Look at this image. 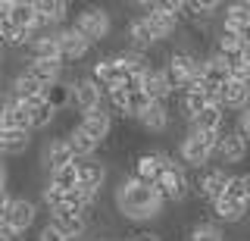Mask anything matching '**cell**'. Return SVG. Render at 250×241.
Instances as JSON below:
<instances>
[{"label": "cell", "mask_w": 250, "mask_h": 241, "mask_svg": "<svg viewBox=\"0 0 250 241\" xmlns=\"http://www.w3.org/2000/svg\"><path fill=\"white\" fill-rule=\"evenodd\" d=\"M69 163H75V153H72V147H69L66 135L47 138L41 144V151H38V166H41L44 173H57V169L69 166Z\"/></svg>", "instance_id": "6"}, {"label": "cell", "mask_w": 250, "mask_h": 241, "mask_svg": "<svg viewBox=\"0 0 250 241\" xmlns=\"http://www.w3.org/2000/svg\"><path fill=\"white\" fill-rule=\"evenodd\" d=\"M44 100L53 107V110H66V107H72V82H53L50 88H44Z\"/></svg>", "instance_id": "31"}, {"label": "cell", "mask_w": 250, "mask_h": 241, "mask_svg": "<svg viewBox=\"0 0 250 241\" xmlns=\"http://www.w3.org/2000/svg\"><path fill=\"white\" fill-rule=\"evenodd\" d=\"M244 175H247V188H250V173H244Z\"/></svg>", "instance_id": "46"}, {"label": "cell", "mask_w": 250, "mask_h": 241, "mask_svg": "<svg viewBox=\"0 0 250 241\" xmlns=\"http://www.w3.org/2000/svg\"><path fill=\"white\" fill-rule=\"evenodd\" d=\"M6 94L16 97V100H22V104H28V100H35V97L44 94V85H38L31 75H25V72L19 69V72L10 79V88H6Z\"/></svg>", "instance_id": "21"}, {"label": "cell", "mask_w": 250, "mask_h": 241, "mask_svg": "<svg viewBox=\"0 0 250 241\" xmlns=\"http://www.w3.org/2000/svg\"><path fill=\"white\" fill-rule=\"evenodd\" d=\"M0 75H3V63H0Z\"/></svg>", "instance_id": "47"}, {"label": "cell", "mask_w": 250, "mask_h": 241, "mask_svg": "<svg viewBox=\"0 0 250 241\" xmlns=\"http://www.w3.org/2000/svg\"><path fill=\"white\" fill-rule=\"evenodd\" d=\"M216 144L219 135L216 131H197V129H188V135L178 141V160L185 163L188 169H207V163L216 157Z\"/></svg>", "instance_id": "3"}, {"label": "cell", "mask_w": 250, "mask_h": 241, "mask_svg": "<svg viewBox=\"0 0 250 241\" xmlns=\"http://www.w3.org/2000/svg\"><path fill=\"white\" fill-rule=\"evenodd\" d=\"M125 41H128L131 50H141V53H147L156 44L153 35H150V28H147V22H144V16L131 19L128 25H125Z\"/></svg>", "instance_id": "24"}, {"label": "cell", "mask_w": 250, "mask_h": 241, "mask_svg": "<svg viewBox=\"0 0 250 241\" xmlns=\"http://www.w3.org/2000/svg\"><path fill=\"white\" fill-rule=\"evenodd\" d=\"M241 41H244V44H247V47H250V25L244 28V32H241Z\"/></svg>", "instance_id": "43"}, {"label": "cell", "mask_w": 250, "mask_h": 241, "mask_svg": "<svg viewBox=\"0 0 250 241\" xmlns=\"http://www.w3.org/2000/svg\"><path fill=\"white\" fill-rule=\"evenodd\" d=\"M166 157H169V153H163V151H144V153H138L135 163H131V175L141 178V182H147V185H156L163 166H166Z\"/></svg>", "instance_id": "13"}, {"label": "cell", "mask_w": 250, "mask_h": 241, "mask_svg": "<svg viewBox=\"0 0 250 241\" xmlns=\"http://www.w3.org/2000/svg\"><path fill=\"white\" fill-rule=\"evenodd\" d=\"M113 204L116 210L131 222H150V219H160L163 216V194L156 191V185H147L135 175H125L119 185H116V194H113Z\"/></svg>", "instance_id": "1"}, {"label": "cell", "mask_w": 250, "mask_h": 241, "mask_svg": "<svg viewBox=\"0 0 250 241\" xmlns=\"http://www.w3.org/2000/svg\"><path fill=\"white\" fill-rule=\"evenodd\" d=\"M6 178H10V175H6V163H0V191L6 188Z\"/></svg>", "instance_id": "42"}, {"label": "cell", "mask_w": 250, "mask_h": 241, "mask_svg": "<svg viewBox=\"0 0 250 241\" xmlns=\"http://www.w3.org/2000/svg\"><path fill=\"white\" fill-rule=\"evenodd\" d=\"M247 151H250V144L244 141V135H241L238 129H229V131L219 135L216 157L222 160V163H241V160L247 157Z\"/></svg>", "instance_id": "15"}, {"label": "cell", "mask_w": 250, "mask_h": 241, "mask_svg": "<svg viewBox=\"0 0 250 241\" xmlns=\"http://www.w3.org/2000/svg\"><path fill=\"white\" fill-rule=\"evenodd\" d=\"M213 213H216V219H219V222H231V225H238V222H244V216L250 213V204H238V200L219 197L216 204H213Z\"/></svg>", "instance_id": "26"}, {"label": "cell", "mask_w": 250, "mask_h": 241, "mask_svg": "<svg viewBox=\"0 0 250 241\" xmlns=\"http://www.w3.org/2000/svg\"><path fill=\"white\" fill-rule=\"evenodd\" d=\"M6 107H3V116H0V129H19V131H31V113H28V104L16 100L10 94H3Z\"/></svg>", "instance_id": "19"}, {"label": "cell", "mask_w": 250, "mask_h": 241, "mask_svg": "<svg viewBox=\"0 0 250 241\" xmlns=\"http://www.w3.org/2000/svg\"><path fill=\"white\" fill-rule=\"evenodd\" d=\"M104 94H106V91L100 88L91 75H82V79L72 82V107L82 116L91 113V110H100V107H104Z\"/></svg>", "instance_id": "9"}, {"label": "cell", "mask_w": 250, "mask_h": 241, "mask_svg": "<svg viewBox=\"0 0 250 241\" xmlns=\"http://www.w3.org/2000/svg\"><path fill=\"white\" fill-rule=\"evenodd\" d=\"M78 129H82L88 138H94L97 144H104L109 138V131H113V113H109L106 107L91 110V113H84L82 119H78Z\"/></svg>", "instance_id": "14"}, {"label": "cell", "mask_w": 250, "mask_h": 241, "mask_svg": "<svg viewBox=\"0 0 250 241\" xmlns=\"http://www.w3.org/2000/svg\"><path fill=\"white\" fill-rule=\"evenodd\" d=\"M35 219H38V204L28 200V197H13L10 210L3 213V222L13 225V232H19V235L28 232L31 225H35Z\"/></svg>", "instance_id": "12"}, {"label": "cell", "mask_w": 250, "mask_h": 241, "mask_svg": "<svg viewBox=\"0 0 250 241\" xmlns=\"http://www.w3.org/2000/svg\"><path fill=\"white\" fill-rule=\"evenodd\" d=\"M10 22L19 28V32H28V28L38 22L35 0H16V3H10Z\"/></svg>", "instance_id": "28"}, {"label": "cell", "mask_w": 250, "mask_h": 241, "mask_svg": "<svg viewBox=\"0 0 250 241\" xmlns=\"http://www.w3.org/2000/svg\"><path fill=\"white\" fill-rule=\"evenodd\" d=\"M28 113H31V131L50 129V122L57 119V110H53V107L44 100V94L35 97V100H28Z\"/></svg>", "instance_id": "30"}, {"label": "cell", "mask_w": 250, "mask_h": 241, "mask_svg": "<svg viewBox=\"0 0 250 241\" xmlns=\"http://www.w3.org/2000/svg\"><path fill=\"white\" fill-rule=\"evenodd\" d=\"M47 222L53 225V229H60L62 235H66L69 241H75V238H82L84 232H88V225L91 219L84 213H78V210L72 207H60V210H53L50 216H47Z\"/></svg>", "instance_id": "10"}, {"label": "cell", "mask_w": 250, "mask_h": 241, "mask_svg": "<svg viewBox=\"0 0 250 241\" xmlns=\"http://www.w3.org/2000/svg\"><path fill=\"white\" fill-rule=\"evenodd\" d=\"M31 144V131H19V129H0V153L3 157H19L25 153Z\"/></svg>", "instance_id": "25"}, {"label": "cell", "mask_w": 250, "mask_h": 241, "mask_svg": "<svg viewBox=\"0 0 250 241\" xmlns=\"http://www.w3.org/2000/svg\"><path fill=\"white\" fill-rule=\"evenodd\" d=\"M156 191L163 194L166 204H182L188 200V194L194 191V182L188 178V166L175 157H166V166H163L160 178H156Z\"/></svg>", "instance_id": "4"}, {"label": "cell", "mask_w": 250, "mask_h": 241, "mask_svg": "<svg viewBox=\"0 0 250 241\" xmlns=\"http://www.w3.org/2000/svg\"><path fill=\"white\" fill-rule=\"evenodd\" d=\"M219 107H222V110H241L244 113L250 107V85L238 82V79L225 82L222 88H219Z\"/></svg>", "instance_id": "18"}, {"label": "cell", "mask_w": 250, "mask_h": 241, "mask_svg": "<svg viewBox=\"0 0 250 241\" xmlns=\"http://www.w3.org/2000/svg\"><path fill=\"white\" fill-rule=\"evenodd\" d=\"M10 204H13V197H10V191H0V219H3V213H6V210H10Z\"/></svg>", "instance_id": "41"}, {"label": "cell", "mask_w": 250, "mask_h": 241, "mask_svg": "<svg viewBox=\"0 0 250 241\" xmlns=\"http://www.w3.org/2000/svg\"><path fill=\"white\" fill-rule=\"evenodd\" d=\"M128 241H163L160 232H153V229H144V232H135Z\"/></svg>", "instance_id": "39"}, {"label": "cell", "mask_w": 250, "mask_h": 241, "mask_svg": "<svg viewBox=\"0 0 250 241\" xmlns=\"http://www.w3.org/2000/svg\"><path fill=\"white\" fill-rule=\"evenodd\" d=\"M109 169L104 160L91 157V160H78V188H88V191H100L106 182Z\"/></svg>", "instance_id": "17"}, {"label": "cell", "mask_w": 250, "mask_h": 241, "mask_svg": "<svg viewBox=\"0 0 250 241\" xmlns=\"http://www.w3.org/2000/svg\"><path fill=\"white\" fill-rule=\"evenodd\" d=\"M234 129H238L241 135H244V141L250 144V107H247L244 113H238V126H234Z\"/></svg>", "instance_id": "38"}, {"label": "cell", "mask_w": 250, "mask_h": 241, "mask_svg": "<svg viewBox=\"0 0 250 241\" xmlns=\"http://www.w3.org/2000/svg\"><path fill=\"white\" fill-rule=\"evenodd\" d=\"M3 53H6V44L0 41V63H3Z\"/></svg>", "instance_id": "44"}, {"label": "cell", "mask_w": 250, "mask_h": 241, "mask_svg": "<svg viewBox=\"0 0 250 241\" xmlns=\"http://www.w3.org/2000/svg\"><path fill=\"white\" fill-rule=\"evenodd\" d=\"M57 44H60L62 63H78V60H84L91 53V41L78 32L75 25H66V28H62L60 38H57Z\"/></svg>", "instance_id": "11"}, {"label": "cell", "mask_w": 250, "mask_h": 241, "mask_svg": "<svg viewBox=\"0 0 250 241\" xmlns=\"http://www.w3.org/2000/svg\"><path fill=\"white\" fill-rule=\"evenodd\" d=\"M16 238H19V232H13V225L0 219V241H16Z\"/></svg>", "instance_id": "40"}, {"label": "cell", "mask_w": 250, "mask_h": 241, "mask_svg": "<svg viewBox=\"0 0 250 241\" xmlns=\"http://www.w3.org/2000/svg\"><path fill=\"white\" fill-rule=\"evenodd\" d=\"M188 241H225V232L219 229V222H194L191 232H188Z\"/></svg>", "instance_id": "35"}, {"label": "cell", "mask_w": 250, "mask_h": 241, "mask_svg": "<svg viewBox=\"0 0 250 241\" xmlns=\"http://www.w3.org/2000/svg\"><path fill=\"white\" fill-rule=\"evenodd\" d=\"M169 107L166 104H150L144 113L138 116V126L144 129V131H150V135H160V131H166L169 129Z\"/></svg>", "instance_id": "22"}, {"label": "cell", "mask_w": 250, "mask_h": 241, "mask_svg": "<svg viewBox=\"0 0 250 241\" xmlns=\"http://www.w3.org/2000/svg\"><path fill=\"white\" fill-rule=\"evenodd\" d=\"M172 82H169V75H166V69L163 66H153L150 72L144 75V94L153 100V104H166V100L172 97Z\"/></svg>", "instance_id": "20"}, {"label": "cell", "mask_w": 250, "mask_h": 241, "mask_svg": "<svg viewBox=\"0 0 250 241\" xmlns=\"http://www.w3.org/2000/svg\"><path fill=\"white\" fill-rule=\"evenodd\" d=\"M225 197H229V200H238V204H250V188H247V175H244V173L229 178Z\"/></svg>", "instance_id": "36"}, {"label": "cell", "mask_w": 250, "mask_h": 241, "mask_svg": "<svg viewBox=\"0 0 250 241\" xmlns=\"http://www.w3.org/2000/svg\"><path fill=\"white\" fill-rule=\"evenodd\" d=\"M35 6H38V16L50 19L53 25H60V28H62V22H66V16H69V3L66 0H35Z\"/></svg>", "instance_id": "32"}, {"label": "cell", "mask_w": 250, "mask_h": 241, "mask_svg": "<svg viewBox=\"0 0 250 241\" xmlns=\"http://www.w3.org/2000/svg\"><path fill=\"white\" fill-rule=\"evenodd\" d=\"M3 107H6V100H3V94H0V116H3Z\"/></svg>", "instance_id": "45"}, {"label": "cell", "mask_w": 250, "mask_h": 241, "mask_svg": "<svg viewBox=\"0 0 250 241\" xmlns=\"http://www.w3.org/2000/svg\"><path fill=\"white\" fill-rule=\"evenodd\" d=\"M35 241H69V238L62 235L60 229H53L50 222H44L41 229H38V238H35Z\"/></svg>", "instance_id": "37"}, {"label": "cell", "mask_w": 250, "mask_h": 241, "mask_svg": "<svg viewBox=\"0 0 250 241\" xmlns=\"http://www.w3.org/2000/svg\"><path fill=\"white\" fill-rule=\"evenodd\" d=\"M203 79H207L209 88L219 91L225 82H231V69L219 53H209V57H203Z\"/></svg>", "instance_id": "23"}, {"label": "cell", "mask_w": 250, "mask_h": 241, "mask_svg": "<svg viewBox=\"0 0 250 241\" xmlns=\"http://www.w3.org/2000/svg\"><path fill=\"white\" fill-rule=\"evenodd\" d=\"M72 25L88 38L91 44H97V41H106L109 32H113V13H109L106 6H84V10H78Z\"/></svg>", "instance_id": "5"}, {"label": "cell", "mask_w": 250, "mask_h": 241, "mask_svg": "<svg viewBox=\"0 0 250 241\" xmlns=\"http://www.w3.org/2000/svg\"><path fill=\"white\" fill-rule=\"evenodd\" d=\"M91 79L100 85L104 91H116V88H125L128 85V72L122 69V63L113 57H97L91 66Z\"/></svg>", "instance_id": "8"}, {"label": "cell", "mask_w": 250, "mask_h": 241, "mask_svg": "<svg viewBox=\"0 0 250 241\" xmlns=\"http://www.w3.org/2000/svg\"><path fill=\"white\" fill-rule=\"evenodd\" d=\"M62 66L60 60H25V66H22V72L31 75L38 85H44V88H50L53 82L62 79Z\"/></svg>", "instance_id": "16"}, {"label": "cell", "mask_w": 250, "mask_h": 241, "mask_svg": "<svg viewBox=\"0 0 250 241\" xmlns=\"http://www.w3.org/2000/svg\"><path fill=\"white\" fill-rule=\"evenodd\" d=\"M66 138H69V147H72L75 160H91L94 153H97V147H100L97 141H94V138H88L78 126L69 129V131H66Z\"/></svg>", "instance_id": "29"}, {"label": "cell", "mask_w": 250, "mask_h": 241, "mask_svg": "<svg viewBox=\"0 0 250 241\" xmlns=\"http://www.w3.org/2000/svg\"><path fill=\"white\" fill-rule=\"evenodd\" d=\"M229 173H225L222 166H207L200 169L197 178H194V191H197L200 200H209V204H216L219 197H225V188H229Z\"/></svg>", "instance_id": "7"}, {"label": "cell", "mask_w": 250, "mask_h": 241, "mask_svg": "<svg viewBox=\"0 0 250 241\" xmlns=\"http://www.w3.org/2000/svg\"><path fill=\"white\" fill-rule=\"evenodd\" d=\"M47 185H53V188H60V191H66V194L75 191L78 188V160L69 163V166H62V169H57V173H50Z\"/></svg>", "instance_id": "33"}, {"label": "cell", "mask_w": 250, "mask_h": 241, "mask_svg": "<svg viewBox=\"0 0 250 241\" xmlns=\"http://www.w3.org/2000/svg\"><path fill=\"white\" fill-rule=\"evenodd\" d=\"M166 75H169V82H172V88H188L194 79H200L203 75V57L197 50L191 47V44H182V47H175V50H169L166 53Z\"/></svg>", "instance_id": "2"}, {"label": "cell", "mask_w": 250, "mask_h": 241, "mask_svg": "<svg viewBox=\"0 0 250 241\" xmlns=\"http://www.w3.org/2000/svg\"><path fill=\"white\" fill-rule=\"evenodd\" d=\"M222 126H225V110L219 104H209L200 116L191 119V129H197V131H216V135H222Z\"/></svg>", "instance_id": "27"}, {"label": "cell", "mask_w": 250, "mask_h": 241, "mask_svg": "<svg viewBox=\"0 0 250 241\" xmlns=\"http://www.w3.org/2000/svg\"><path fill=\"white\" fill-rule=\"evenodd\" d=\"M209 104H213V100L207 94H200V91H182V113L188 116V122H191L194 116H200Z\"/></svg>", "instance_id": "34"}]
</instances>
